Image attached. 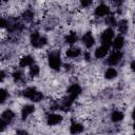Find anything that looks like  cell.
Listing matches in <instances>:
<instances>
[{
	"label": "cell",
	"mask_w": 135,
	"mask_h": 135,
	"mask_svg": "<svg viewBox=\"0 0 135 135\" xmlns=\"http://www.w3.org/2000/svg\"><path fill=\"white\" fill-rule=\"evenodd\" d=\"M6 77H7V76H6V72H5L3 69L0 68V83L3 82V81L6 79Z\"/></svg>",
	"instance_id": "cell-26"
},
{
	"label": "cell",
	"mask_w": 135,
	"mask_h": 135,
	"mask_svg": "<svg viewBox=\"0 0 135 135\" xmlns=\"http://www.w3.org/2000/svg\"><path fill=\"white\" fill-rule=\"evenodd\" d=\"M36 112V107L33 103H25L20 109V117L22 120H26Z\"/></svg>",
	"instance_id": "cell-11"
},
{
	"label": "cell",
	"mask_w": 135,
	"mask_h": 135,
	"mask_svg": "<svg viewBox=\"0 0 135 135\" xmlns=\"http://www.w3.org/2000/svg\"><path fill=\"white\" fill-rule=\"evenodd\" d=\"M63 121V116L57 111H52L45 116V123L47 127H57Z\"/></svg>",
	"instance_id": "cell-6"
},
{
	"label": "cell",
	"mask_w": 135,
	"mask_h": 135,
	"mask_svg": "<svg viewBox=\"0 0 135 135\" xmlns=\"http://www.w3.org/2000/svg\"><path fill=\"white\" fill-rule=\"evenodd\" d=\"M27 69H28V70H27V76L31 77V78H36V77H38V76L40 75V73H41L40 65L37 64L36 62H35L34 64H32L31 66H28Z\"/></svg>",
	"instance_id": "cell-21"
},
{
	"label": "cell",
	"mask_w": 135,
	"mask_h": 135,
	"mask_svg": "<svg viewBox=\"0 0 135 135\" xmlns=\"http://www.w3.org/2000/svg\"><path fill=\"white\" fill-rule=\"evenodd\" d=\"M9 97V94H8V91L4 88H0V105L1 104H4L7 99Z\"/></svg>",
	"instance_id": "cell-24"
},
{
	"label": "cell",
	"mask_w": 135,
	"mask_h": 135,
	"mask_svg": "<svg viewBox=\"0 0 135 135\" xmlns=\"http://www.w3.org/2000/svg\"><path fill=\"white\" fill-rule=\"evenodd\" d=\"M80 41L85 49H92L96 43V38H95L93 32L89 31V32H85L84 34H82Z\"/></svg>",
	"instance_id": "cell-9"
},
{
	"label": "cell",
	"mask_w": 135,
	"mask_h": 135,
	"mask_svg": "<svg viewBox=\"0 0 135 135\" xmlns=\"http://www.w3.org/2000/svg\"><path fill=\"white\" fill-rule=\"evenodd\" d=\"M126 44V39L123 37V35L118 34L117 36H114L112 43H111V47H113V50H117V51H121L122 47Z\"/></svg>",
	"instance_id": "cell-14"
},
{
	"label": "cell",
	"mask_w": 135,
	"mask_h": 135,
	"mask_svg": "<svg viewBox=\"0 0 135 135\" xmlns=\"http://www.w3.org/2000/svg\"><path fill=\"white\" fill-rule=\"evenodd\" d=\"M109 14H111V9H110V6L103 2H100L98 3L95 8H94V16L95 18H104L105 16H108Z\"/></svg>",
	"instance_id": "cell-8"
},
{
	"label": "cell",
	"mask_w": 135,
	"mask_h": 135,
	"mask_svg": "<svg viewBox=\"0 0 135 135\" xmlns=\"http://www.w3.org/2000/svg\"><path fill=\"white\" fill-rule=\"evenodd\" d=\"M21 95L25 99L31 100L33 103L41 102L43 100V98H44L43 93L41 91H39L37 88H35V86H26V88H24L22 90Z\"/></svg>",
	"instance_id": "cell-3"
},
{
	"label": "cell",
	"mask_w": 135,
	"mask_h": 135,
	"mask_svg": "<svg viewBox=\"0 0 135 135\" xmlns=\"http://www.w3.org/2000/svg\"><path fill=\"white\" fill-rule=\"evenodd\" d=\"M124 118V114L122 111L120 110H114L112 111L111 115H110V119L112 122H115V123H118V122H121Z\"/></svg>",
	"instance_id": "cell-22"
},
{
	"label": "cell",
	"mask_w": 135,
	"mask_h": 135,
	"mask_svg": "<svg viewBox=\"0 0 135 135\" xmlns=\"http://www.w3.org/2000/svg\"><path fill=\"white\" fill-rule=\"evenodd\" d=\"M81 93H82V88H81V85L79 84V83H72V84H70L69 86H68V89H66V92H65V97H68L70 100H72L73 102L81 95Z\"/></svg>",
	"instance_id": "cell-5"
},
{
	"label": "cell",
	"mask_w": 135,
	"mask_h": 135,
	"mask_svg": "<svg viewBox=\"0 0 135 135\" xmlns=\"http://www.w3.org/2000/svg\"><path fill=\"white\" fill-rule=\"evenodd\" d=\"M129 27H130V23L128 19H120L119 21H117L116 28L120 35H123V36L127 35L129 33Z\"/></svg>",
	"instance_id": "cell-16"
},
{
	"label": "cell",
	"mask_w": 135,
	"mask_h": 135,
	"mask_svg": "<svg viewBox=\"0 0 135 135\" xmlns=\"http://www.w3.org/2000/svg\"><path fill=\"white\" fill-rule=\"evenodd\" d=\"M123 59V53L122 51L113 50L111 53H109L105 57V64L108 66H116L118 65L121 60Z\"/></svg>",
	"instance_id": "cell-4"
},
{
	"label": "cell",
	"mask_w": 135,
	"mask_h": 135,
	"mask_svg": "<svg viewBox=\"0 0 135 135\" xmlns=\"http://www.w3.org/2000/svg\"><path fill=\"white\" fill-rule=\"evenodd\" d=\"M109 2H111L112 4H115L117 7L118 6H120L121 4H122V2H123V0H108Z\"/></svg>",
	"instance_id": "cell-27"
},
{
	"label": "cell",
	"mask_w": 135,
	"mask_h": 135,
	"mask_svg": "<svg viewBox=\"0 0 135 135\" xmlns=\"http://www.w3.org/2000/svg\"><path fill=\"white\" fill-rule=\"evenodd\" d=\"M82 55V51L79 46H76V44L74 45H69V47L65 51V57L70 60H75L78 59L80 56Z\"/></svg>",
	"instance_id": "cell-10"
},
{
	"label": "cell",
	"mask_w": 135,
	"mask_h": 135,
	"mask_svg": "<svg viewBox=\"0 0 135 135\" xmlns=\"http://www.w3.org/2000/svg\"><path fill=\"white\" fill-rule=\"evenodd\" d=\"M104 24L108 26V27H112V28H114V27H116V24H117V18H116V16L115 15H113V14H109L108 16H105L104 18Z\"/></svg>",
	"instance_id": "cell-23"
},
{
	"label": "cell",
	"mask_w": 135,
	"mask_h": 135,
	"mask_svg": "<svg viewBox=\"0 0 135 135\" xmlns=\"http://www.w3.org/2000/svg\"><path fill=\"white\" fill-rule=\"evenodd\" d=\"M118 76V71L114 66H108L103 72V78L105 80H114Z\"/></svg>",
	"instance_id": "cell-17"
},
{
	"label": "cell",
	"mask_w": 135,
	"mask_h": 135,
	"mask_svg": "<svg viewBox=\"0 0 135 135\" xmlns=\"http://www.w3.org/2000/svg\"><path fill=\"white\" fill-rule=\"evenodd\" d=\"M0 118L3 119L7 124H11L16 119V113L12 109H5L0 114Z\"/></svg>",
	"instance_id": "cell-15"
},
{
	"label": "cell",
	"mask_w": 135,
	"mask_h": 135,
	"mask_svg": "<svg viewBox=\"0 0 135 135\" xmlns=\"http://www.w3.org/2000/svg\"><path fill=\"white\" fill-rule=\"evenodd\" d=\"M46 61H47V65L50 66V69L52 71L55 72H59L61 70L62 66V58H61V54L59 50H51L46 53Z\"/></svg>",
	"instance_id": "cell-1"
},
{
	"label": "cell",
	"mask_w": 135,
	"mask_h": 135,
	"mask_svg": "<svg viewBox=\"0 0 135 135\" xmlns=\"http://www.w3.org/2000/svg\"><path fill=\"white\" fill-rule=\"evenodd\" d=\"M30 43L34 49L42 50L49 44V39L45 35H42L38 31H34L30 34Z\"/></svg>",
	"instance_id": "cell-2"
},
{
	"label": "cell",
	"mask_w": 135,
	"mask_h": 135,
	"mask_svg": "<svg viewBox=\"0 0 135 135\" xmlns=\"http://www.w3.org/2000/svg\"><path fill=\"white\" fill-rule=\"evenodd\" d=\"M78 40H79V37L76 32H70L69 34H65V36L63 37V41L68 45H74L78 42Z\"/></svg>",
	"instance_id": "cell-18"
},
{
	"label": "cell",
	"mask_w": 135,
	"mask_h": 135,
	"mask_svg": "<svg viewBox=\"0 0 135 135\" xmlns=\"http://www.w3.org/2000/svg\"><path fill=\"white\" fill-rule=\"evenodd\" d=\"M114 36H115L114 28H112V27H107V28H104L103 31H101L100 36H99L100 44L108 45V46L111 47V43H112V40H113Z\"/></svg>",
	"instance_id": "cell-7"
},
{
	"label": "cell",
	"mask_w": 135,
	"mask_h": 135,
	"mask_svg": "<svg viewBox=\"0 0 135 135\" xmlns=\"http://www.w3.org/2000/svg\"><path fill=\"white\" fill-rule=\"evenodd\" d=\"M110 46L108 45H103V44H99L95 51H94V57L96 59H103L107 57V55L110 53Z\"/></svg>",
	"instance_id": "cell-13"
},
{
	"label": "cell",
	"mask_w": 135,
	"mask_h": 135,
	"mask_svg": "<svg viewBox=\"0 0 135 135\" xmlns=\"http://www.w3.org/2000/svg\"><path fill=\"white\" fill-rule=\"evenodd\" d=\"M81 8H90L94 2V0H78Z\"/></svg>",
	"instance_id": "cell-25"
},
{
	"label": "cell",
	"mask_w": 135,
	"mask_h": 135,
	"mask_svg": "<svg viewBox=\"0 0 135 135\" xmlns=\"http://www.w3.org/2000/svg\"><path fill=\"white\" fill-rule=\"evenodd\" d=\"M84 131V126L77 121V120H73L70 124V133L72 134H79V133H82Z\"/></svg>",
	"instance_id": "cell-19"
},
{
	"label": "cell",
	"mask_w": 135,
	"mask_h": 135,
	"mask_svg": "<svg viewBox=\"0 0 135 135\" xmlns=\"http://www.w3.org/2000/svg\"><path fill=\"white\" fill-rule=\"evenodd\" d=\"M21 19H22V21H24L26 23H32L35 19L34 11L31 9V8H25L21 14Z\"/></svg>",
	"instance_id": "cell-20"
},
{
	"label": "cell",
	"mask_w": 135,
	"mask_h": 135,
	"mask_svg": "<svg viewBox=\"0 0 135 135\" xmlns=\"http://www.w3.org/2000/svg\"><path fill=\"white\" fill-rule=\"evenodd\" d=\"M36 61H35V57L34 56H32L30 54H25V55L20 57V59L18 61V66L21 68V69H25V68L31 66Z\"/></svg>",
	"instance_id": "cell-12"
}]
</instances>
